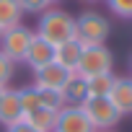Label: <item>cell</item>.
Segmentation results:
<instances>
[{"instance_id": "277c9868", "label": "cell", "mask_w": 132, "mask_h": 132, "mask_svg": "<svg viewBox=\"0 0 132 132\" xmlns=\"http://www.w3.org/2000/svg\"><path fill=\"white\" fill-rule=\"evenodd\" d=\"M114 68V54L106 44H91L83 49L80 54V62L75 73L83 75V78H91V75H101V73H111Z\"/></svg>"}, {"instance_id": "e0dca14e", "label": "cell", "mask_w": 132, "mask_h": 132, "mask_svg": "<svg viewBox=\"0 0 132 132\" xmlns=\"http://www.w3.org/2000/svg\"><path fill=\"white\" fill-rule=\"evenodd\" d=\"M39 101L44 109H52V111H60L62 106H68L62 91H49V88H39Z\"/></svg>"}, {"instance_id": "6da1fadb", "label": "cell", "mask_w": 132, "mask_h": 132, "mask_svg": "<svg viewBox=\"0 0 132 132\" xmlns=\"http://www.w3.org/2000/svg\"><path fill=\"white\" fill-rule=\"evenodd\" d=\"M39 36H44L47 42H52L54 47L68 42V39H75V18L68 13V11H60V8H47L42 16H39V29H36Z\"/></svg>"}, {"instance_id": "7a4b0ae2", "label": "cell", "mask_w": 132, "mask_h": 132, "mask_svg": "<svg viewBox=\"0 0 132 132\" xmlns=\"http://www.w3.org/2000/svg\"><path fill=\"white\" fill-rule=\"evenodd\" d=\"M111 34V23L106 16L96 13V11H86L75 18V39L86 47L91 44H106Z\"/></svg>"}, {"instance_id": "2e32d148", "label": "cell", "mask_w": 132, "mask_h": 132, "mask_svg": "<svg viewBox=\"0 0 132 132\" xmlns=\"http://www.w3.org/2000/svg\"><path fill=\"white\" fill-rule=\"evenodd\" d=\"M18 96H21L23 119H26L29 114H34L36 109H42V101H39V88H36V86H26V88H18Z\"/></svg>"}, {"instance_id": "8fae6325", "label": "cell", "mask_w": 132, "mask_h": 132, "mask_svg": "<svg viewBox=\"0 0 132 132\" xmlns=\"http://www.w3.org/2000/svg\"><path fill=\"white\" fill-rule=\"evenodd\" d=\"M83 49H86V44H80L78 39H68V42L57 44L54 62H60L62 68H68V70H73V73H75V68H78V62H80Z\"/></svg>"}, {"instance_id": "3957f363", "label": "cell", "mask_w": 132, "mask_h": 132, "mask_svg": "<svg viewBox=\"0 0 132 132\" xmlns=\"http://www.w3.org/2000/svg\"><path fill=\"white\" fill-rule=\"evenodd\" d=\"M80 106H83V111L91 119V124H93L96 132H109L122 119V114L114 109V104L109 101V96H88Z\"/></svg>"}, {"instance_id": "5bb4252c", "label": "cell", "mask_w": 132, "mask_h": 132, "mask_svg": "<svg viewBox=\"0 0 132 132\" xmlns=\"http://www.w3.org/2000/svg\"><path fill=\"white\" fill-rule=\"evenodd\" d=\"M26 122L31 124V127H36L39 132H54V124H57V111H52V109H36L34 114H29L26 117Z\"/></svg>"}, {"instance_id": "30bf717a", "label": "cell", "mask_w": 132, "mask_h": 132, "mask_svg": "<svg viewBox=\"0 0 132 132\" xmlns=\"http://www.w3.org/2000/svg\"><path fill=\"white\" fill-rule=\"evenodd\" d=\"M109 101L114 104V109L122 117L132 114V78H114V86L109 91Z\"/></svg>"}, {"instance_id": "9c48e42d", "label": "cell", "mask_w": 132, "mask_h": 132, "mask_svg": "<svg viewBox=\"0 0 132 132\" xmlns=\"http://www.w3.org/2000/svg\"><path fill=\"white\" fill-rule=\"evenodd\" d=\"M23 119V109H21V96L18 88H5L3 96H0V124H13Z\"/></svg>"}, {"instance_id": "44dd1931", "label": "cell", "mask_w": 132, "mask_h": 132, "mask_svg": "<svg viewBox=\"0 0 132 132\" xmlns=\"http://www.w3.org/2000/svg\"><path fill=\"white\" fill-rule=\"evenodd\" d=\"M5 132H39V129H36V127H31L26 119H18V122L8 124V127H5Z\"/></svg>"}, {"instance_id": "7402d4cb", "label": "cell", "mask_w": 132, "mask_h": 132, "mask_svg": "<svg viewBox=\"0 0 132 132\" xmlns=\"http://www.w3.org/2000/svg\"><path fill=\"white\" fill-rule=\"evenodd\" d=\"M49 3H60V0H49Z\"/></svg>"}, {"instance_id": "5b68a950", "label": "cell", "mask_w": 132, "mask_h": 132, "mask_svg": "<svg viewBox=\"0 0 132 132\" xmlns=\"http://www.w3.org/2000/svg\"><path fill=\"white\" fill-rule=\"evenodd\" d=\"M31 39H34V31L23 23H18L13 29H5L3 36H0V52L13 62H21L26 57V49H29Z\"/></svg>"}, {"instance_id": "ac0fdd59", "label": "cell", "mask_w": 132, "mask_h": 132, "mask_svg": "<svg viewBox=\"0 0 132 132\" xmlns=\"http://www.w3.org/2000/svg\"><path fill=\"white\" fill-rule=\"evenodd\" d=\"M16 75V62L8 60L3 52H0V88H8V83L13 80Z\"/></svg>"}, {"instance_id": "7c38bea8", "label": "cell", "mask_w": 132, "mask_h": 132, "mask_svg": "<svg viewBox=\"0 0 132 132\" xmlns=\"http://www.w3.org/2000/svg\"><path fill=\"white\" fill-rule=\"evenodd\" d=\"M62 96H65L68 104H78V106H80V104L88 98V80H86L83 75L73 73V75L68 78V83H65V88H62Z\"/></svg>"}, {"instance_id": "d6986e66", "label": "cell", "mask_w": 132, "mask_h": 132, "mask_svg": "<svg viewBox=\"0 0 132 132\" xmlns=\"http://www.w3.org/2000/svg\"><path fill=\"white\" fill-rule=\"evenodd\" d=\"M18 5L23 13H34V16H42L47 8H52L49 0H18Z\"/></svg>"}, {"instance_id": "cb8c5ba5", "label": "cell", "mask_w": 132, "mask_h": 132, "mask_svg": "<svg viewBox=\"0 0 132 132\" xmlns=\"http://www.w3.org/2000/svg\"><path fill=\"white\" fill-rule=\"evenodd\" d=\"M129 68H132V57H129Z\"/></svg>"}, {"instance_id": "ba28073f", "label": "cell", "mask_w": 132, "mask_h": 132, "mask_svg": "<svg viewBox=\"0 0 132 132\" xmlns=\"http://www.w3.org/2000/svg\"><path fill=\"white\" fill-rule=\"evenodd\" d=\"M34 73H36L34 86L36 88H49V91H62L65 83H68V78L73 75V70L62 68L60 62H49V65H44V68H39Z\"/></svg>"}, {"instance_id": "9a60e30c", "label": "cell", "mask_w": 132, "mask_h": 132, "mask_svg": "<svg viewBox=\"0 0 132 132\" xmlns=\"http://www.w3.org/2000/svg\"><path fill=\"white\" fill-rule=\"evenodd\" d=\"M114 73H101V75H91L88 80V96H109L111 86H114Z\"/></svg>"}, {"instance_id": "d4e9b609", "label": "cell", "mask_w": 132, "mask_h": 132, "mask_svg": "<svg viewBox=\"0 0 132 132\" xmlns=\"http://www.w3.org/2000/svg\"><path fill=\"white\" fill-rule=\"evenodd\" d=\"M0 36H3V29H0Z\"/></svg>"}, {"instance_id": "8992f818", "label": "cell", "mask_w": 132, "mask_h": 132, "mask_svg": "<svg viewBox=\"0 0 132 132\" xmlns=\"http://www.w3.org/2000/svg\"><path fill=\"white\" fill-rule=\"evenodd\" d=\"M54 132H96L91 119L86 117L83 106L78 104H68L57 111V124H54Z\"/></svg>"}, {"instance_id": "52a82bcc", "label": "cell", "mask_w": 132, "mask_h": 132, "mask_svg": "<svg viewBox=\"0 0 132 132\" xmlns=\"http://www.w3.org/2000/svg\"><path fill=\"white\" fill-rule=\"evenodd\" d=\"M54 52H57V47L34 31V39H31V44H29V49H26L23 62L29 65L31 70H39V68H44V65L54 62Z\"/></svg>"}, {"instance_id": "ffe728a7", "label": "cell", "mask_w": 132, "mask_h": 132, "mask_svg": "<svg viewBox=\"0 0 132 132\" xmlns=\"http://www.w3.org/2000/svg\"><path fill=\"white\" fill-rule=\"evenodd\" d=\"M106 5L119 18H132V0H106Z\"/></svg>"}, {"instance_id": "4fadbf2b", "label": "cell", "mask_w": 132, "mask_h": 132, "mask_svg": "<svg viewBox=\"0 0 132 132\" xmlns=\"http://www.w3.org/2000/svg\"><path fill=\"white\" fill-rule=\"evenodd\" d=\"M23 18V11L18 5V0H0V29H13Z\"/></svg>"}, {"instance_id": "484cf974", "label": "cell", "mask_w": 132, "mask_h": 132, "mask_svg": "<svg viewBox=\"0 0 132 132\" xmlns=\"http://www.w3.org/2000/svg\"><path fill=\"white\" fill-rule=\"evenodd\" d=\"M109 132H111V129H109Z\"/></svg>"}, {"instance_id": "603a6c76", "label": "cell", "mask_w": 132, "mask_h": 132, "mask_svg": "<svg viewBox=\"0 0 132 132\" xmlns=\"http://www.w3.org/2000/svg\"><path fill=\"white\" fill-rule=\"evenodd\" d=\"M3 91H5V88H0V96H3Z\"/></svg>"}]
</instances>
